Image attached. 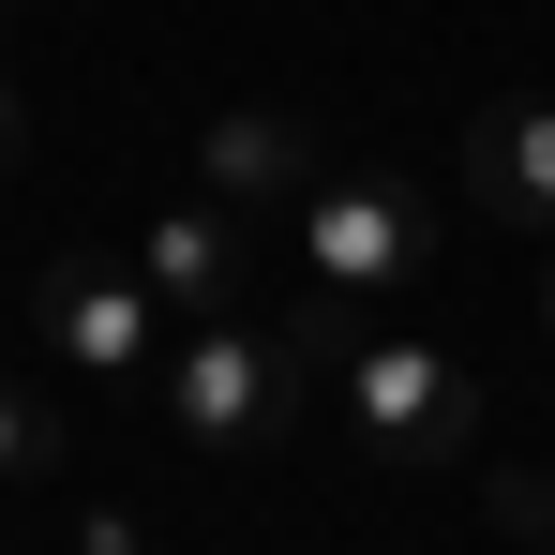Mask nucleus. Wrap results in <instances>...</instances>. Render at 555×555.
I'll list each match as a JSON object with an SVG mask.
<instances>
[{"instance_id":"obj_7","label":"nucleus","mask_w":555,"mask_h":555,"mask_svg":"<svg viewBox=\"0 0 555 555\" xmlns=\"http://www.w3.org/2000/svg\"><path fill=\"white\" fill-rule=\"evenodd\" d=\"M195 166H210L225 210H300L315 195V135L285 105H225V120H195Z\"/></svg>"},{"instance_id":"obj_4","label":"nucleus","mask_w":555,"mask_h":555,"mask_svg":"<svg viewBox=\"0 0 555 555\" xmlns=\"http://www.w3.org/2000/svg\"><path fill=\"white\" fill-rule=\"evenodd\" d=\"M30 331H46V361H76V375H151L166 361L151 271H91V256H61V271L30 285Z\"/></svg>"},{"instance_id":"obj_10","label":"nucleus","mask_w":555,"mask_h":555,"mask_svg":"<svg viewBox=\"0 0 555 555\" xmlns=\"http://www.w3.org/2000/svg\"><path fill=\"white\" fill-rule=\"evenodd\" d=\"M15 151H30V91L0 76V166H15Z\"/></svg>"},{"instance_id":"obj_3","label":"nucleus","mask_w":555,"mask_h":555,"mask_svg":"<svg viewBox=\"0 0 555 555\" xmlns=\"http://www.w3.org/2000/svg\"><path fill=\"white\" fill-rule=\"evenodd\" d=\"M285 241H300V285H331V300H390V285L436 256V210L390 181V166H315V195L285 210Z\"/></svg>"},{"instance_id":"obj_2","label":"nucleus","mask_w":555,"mask_h":555,"mask_svg":"<svg viewBox=\"0 0 555 555\" xmlns=\"http://www.w3.org/2000/svg\"><path fill=\"white\" fill-rule=\"evenodd\" d=\"M331 390H346V436H361L375 465H405V480H421V465H465V451H480V390H465V361H451V346L361 331Z\"/></svg>"},{"instance_id":"obj_6","label":"nucleus","mask_w":555,"mask_h":555,"mask_svg":"<svg viewBox=\"0 0 555 555\" xmlns=\"http://www.w3.org/2000/svg\"><path fill=\"white\" fill-rule=\"evenodd\" d=\"M135 271H151V300H166L181 331L241 315V210H225V195H181V210L135 241Z\"/></svg>"},{"instance_id":"obj_11","label":"nucleus","mask_w":555,"mask_h":555,"mask_svg":"<svg viewBox=\"0 0 555 555\" xmlns=\"http://www.w3.org/2000/svg\"><path fill=\"white\" fill-rule=\"evenodd\" d=\"M541 346H555V241H541Z\"/></svg>"},{"instance_id":"obj_8","label":"nucleus","mask_w":555,"mask_h":555,"mask_svg":"<svg viewBox=\"0 0 555 555\" xmlns=\"http://www.w3.org/2000/svg\"><path fill=\"white\" fill-rule=\"evenodd\" d=\"M480 511H495L526 555H555V480H541V465H495V480H480Z\"/></svg>"},{"instance_id":"obj_9","label":"nucleus","mask_w":555,"mask_h":555,"mask_svg":"<svg viewBox=\"0 0 555 555\" xmlns=\"http://www.w3.org/2000/svg\"><path fill=\"white\" fill-rule=\"evenodd\" d=\"M61 465V436H46V405L30 390H0V480H46Z\"/></svg>"},{"instance_id":"obj_1","label":"nucleus","mask_w":555,"mask_h":555,"mask_svg":"<svg viewBox=\"0 0 555 555\" xmlns=\"http://www.w3.org/2000/svg\"><path fill=\"white\" fill-rule=\"evenodd\" d=\"M285 405H300V361H285V331H256V315H210V331H181L166 346V436L210 465L271 451Z\"/></svg>"},{"instance_id":"obj_5","label":"nucleus","mask_w":555,"mask_h":555,"mask_svg":"<svg viewBox=\"0 0 555 555\" xmlns=\"http://www.w3.org/2000/svg\"><path fill=\"white\" fill-rule=\"evenodd\" d=\"M465 195L495 210V225H526V241H555V105L511 91L465 120Z\"/></svg>"}]
</instances>
